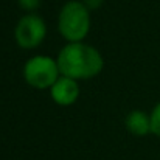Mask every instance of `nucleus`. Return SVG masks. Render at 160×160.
<instances>
[{"label": "nucleus", "mask_w": 160, "mask_h": 160, "mask_svg": "<svg viewBox=\"0 0 160 160\" xmlns=\"http://www.w3.org/2000/svg\"><path fill=\"white\" fill-rule=\"evenodd\" d=\"M47 34V27L44 19H41L36 14H27L23 16L14 31L16 42L22 48H34L42 44Z\"/></svg>", "instance_id": "obj_4"}, {"label": "nucleus", "mask_w": 160, "mask_h": 160, "mask_svg": "<svg viewBox=\"0 0 160 160\" xmlns=\"http://www.w3.org/2000/svg\"><path fill=\"white\" fill-rule=\"evenodd\" d=\"M126 128L134 135H146L148 132H151V117L143 110H132L126 117Z\"/></svg>", "instance_id": "obj_6"}, {"label": "nucleus", "mask_w": 160, "mask_h": 160, "mask_svg": "<svg viewBox=\"0 0 160 160\" xmlns=\"http://www.w3.org/2000/svg\"><path fill=\"white\" fill-rule=\"evenodd\" d=\"M19 6L25 11H34L41 6V0H19Z\"/></svg>", "instance_id": "obj_8"}, {"label": "nucleus", "mask_w": 160, "mask_h": 160, "mask_svg": "<svg viewBox=\"0 0 160 160\" xmlns=\"http://www.w3.org/2000/svg\"><path fill=\"white\" fill-rule=\"evenodd\" d=\"M149 117H151V132L160 137V103L152 109Z\"/></svg>", "instance_id": "obj_7"}, {"label": "nucleus", "mask_w": 160, "mask_h": 160, "mask_svg": "<svg viewBox=\"0 0 160 160\" xmlns=\"http://www.w3.org/2000/svg\"><path fill=\"white\" fill-rule=\"evenodd\" d=\"M59 75L58 61L48 56H34L23 65V78L34 89H50Z\"/></svg>", "instance_id": "obj_3"}, {"label": "nucleus", "mask_w": 160, "mask_h": 160, "mask_svg": "<svg viewBox=\"0 0 160 160\" xmlns=\"http://www.w3.org/2000/svg\"><path fill=\"white\" fill-rule=\"evenodd\" d=\"M58 28L68 42H81L90 30V14L82 2H67L58 19Z\"/></svg>", "instance_id": "obj_2"}, {"label": "nucleus", "mask_w": 160, "mask_h": 160, "mask_svg": "<svg viewBox=\"0 0 160 160\" xmlns=\"http://www.w3.org/2000/svg\"><path fill=\"white\" fill-rule=\"evenodd\" d=\"M82 3L86 5V8L90 11V9H97L103 5V0H82Z\"/></svg>", "instance_id": "obj_9"}, {"label": "nucleus", "mask_w": 160, "mask_h": 160, "mask_svg": "<svg viewBox=\"0 0 160 160\" xmlns=\"http://www.w3.org/2000/svg\"><path fill=\"white\" fill-rule=\"evenodd\" d=\"M52 98L59 106H72L79 97L78 81L68 76H59L58 81L50 87Z\"/></svg>", "instance_id": "obj_5"}, {"label": "nucleus", "mask_w": 160, "mask_h": 160, "mask_svg": "<svg viewBox=\"0 0 160 160\" xmlns=\"http://www.w3.org/2000/svg\"><path fill=\"white\" fill-rule=\"evenodd\" d=\"M58 67L62 76L73 79H89L97 76L103 67L104 61L100 52L82 42H70L58 54Z\"/></svg>", "instance_id": "obj_1"}]
</instances>
